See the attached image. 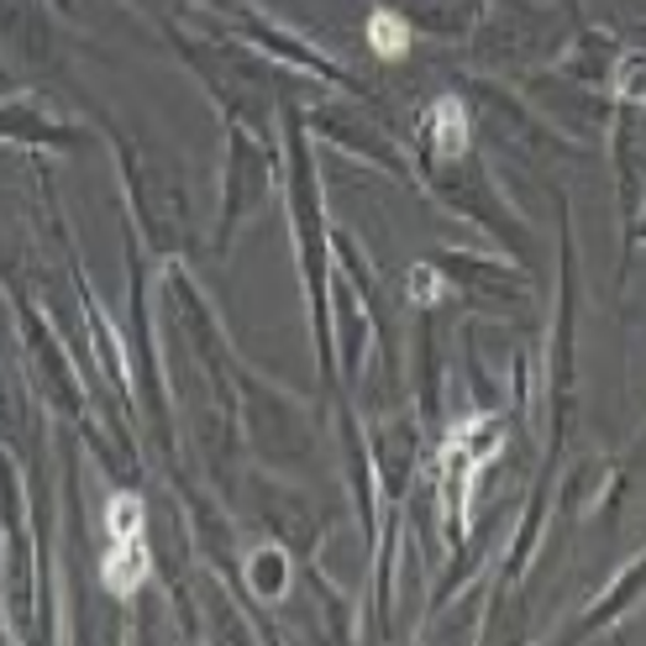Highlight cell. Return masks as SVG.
<instances>
[{
  "label": "cell",
  "instance_id": "obj_1",
  "mask_svg": "<svg viewBox=\"0 0 646 646\" xmlns=\"http://www.w3.org/2000/svg\"><path fill=\"white\" fill-rule=\"evenodd\" d=\"M368 42L379 48L383 59H400V53L411 48V27H405V22H400L394 11H379V16L368 22Z\"/></svg>",
  "mask_w": 646,
  "mask_h": 646
},
{
  "label": "cell",
  "instance_id": "obj_2",
  "mask_svg": "<svg viewBox=\"0 0 646 646\" xmlns=\"http://www.w3.org/2000/svg\"><path fill=\"white\" fill-rule=\"evenodd\" d=\"M615 95L646 100V53H620L615 59Z\"/></svg>",
  "mask_w": 646,
  "mask_h": 646
}]
</instances>
